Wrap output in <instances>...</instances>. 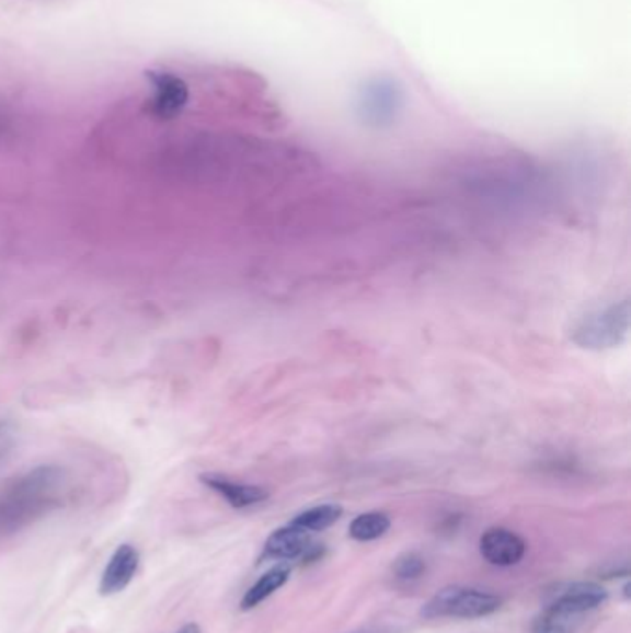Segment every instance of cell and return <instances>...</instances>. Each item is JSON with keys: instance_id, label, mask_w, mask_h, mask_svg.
Instances as JSON below:
<instances>
[{"instance_id": "1", "label": "cell", "mask_w": 631, "mask_h": 633, "mask_svg": "<svg viewBox=\"0 0 631 633\" xmlns=\"http://www.w3.org/2000/svg\"><path fill=\"white\" fill-rule=\"evenodd\" d=\"M69 491L64 467L39 465L0 484V541L23 532L54 509L61 508Z\"/></svg>"}, {"instance_id": "2", "label": "cell", "mask_w": 631, "mask_h": 633, "mask_svg": "<svg viewBox=\"0 0 631 633\" xmlns=\"http://www.w3.org/2000/svg\"><path fill=\"white\" fill-rule=\"evenodd\" d=\"M501 597L474 587H443L424 603L421 617L434 619H482L501 610Z\"/></svg>"}, {"instance_id": "3", "label": "cell", "mask_w": 631, "mask_h": 633, "mask_svg": "<svg viewBox=\"0 0 631 633\" xmlns=\"http://www.w3.org/2000/svg\"><path fill=\"white\" fill-rule=\"evenodd\" d=\"M630 329V302L622 300L608 310L585 316L572 332V341L582 348L604 350L613 348L624 339Z\"/></svg>"}, {"instance_id": "4", "label": "cell", "mask_w": 631, "mask_h": 633, "mask_svg": "<svg viewBox=\"0 0 631 633\" xmlns=\"http://www.w3.org/2000/svg\"><path fill=\"white\" fill-rule=\"evenodd\" d=\"M144 74L152 90V96L147 102L149 114L160 120L176 119L190 102L187 82L173 71L163 69H147Z\"/></svg>"}, {"instance_id": "5", "label": "cell", "mask_w": 631, "mask_h": 633, "mask_svg": "<svg viewBox=\"0 0 631 633\" xmlns=\"http://www.w3.org/2000/svg\"><path fill=\"white\" fill-rule=\"evenodd\" d=\"M402 108V90L389 78H375L362 88L359 114L369 125L388 126Z\"/></svg>"}, {"instance_id": "6", "label": "cell", "mask_w": 631, "mask_h": 633, "mask_svg": "<svg viewBox=\"0 0 631 633\" xmlns=\"http://www.w3.org/2000/svg\"><path fill=\"white\" fill-rule=\"evenodd\" d=\"M480 554L495 567H513L525 557V539L507 528H489L480 538Z\"/></svg>"}, {"instance_id": "7", "label": "cell", "mask_w": 631, "mask_h": 633, "mask_svg": "<svg viewBox=\"0 0 631 633\" xmlns=\"http://www.w3.org/2000/svg\"><path fill=\"white\" fill-rule=\"evenodd\" d=\"M608 597L606 587H601L596 582H574L552 592V598L548 603L572 615L585 617L604 606Z\"/></svg>"}, {"instance_id": "8", "label": "cell", "mask_w": 631, "mask_h": 633, "mask_svg": "<svg viewBox=\"0 0 631 633\" xmlns=\"http://www.w3.org/2000/svg\"><path fill=\"white\" fill-rule=\"evenodd\" d=\"M137 568H139V552L136 546L121 544L102 573L99 592L102 597H114L117 592L125 591L136 576Z\"/></svg>"}, {"instance_id": "9", "label": "cell", "mask_w": 631, "mask_h": 633, "mask_svg": "<svg viewBox=\"0 0 631 633\" xmlns=\"http://www.w3.org/2000/svg\"><path fill=\"white\" fill-rule=\"evenodd\" d=\"M311 544V533L306 532L298 526L289 525L282 526L278 530H274L265 541L263 546V554L260 562H267V560H300L308 546Z\"/></svg>"}, {"instance_id": "10", "label": "cell", "mask_w": 631, "mask_h": 633, "mask_svg": "<svg viewBox=\"0 0 631 633\" xmlns=\"http://www.w3.org/2000/svg\"><path fill=\"white\" fill-rule=\"evenodd\" d=\"M200 482L209 490L215 491L217 495L222 496L236 509L251 508L256 504L265 503L268 498L267 491L260 485L241 484V482L227 479L222 474H215V472L203 474Z\"/></svg>"}, {"instance_id": "11", "label": "cell", "mask_w": 631, "mask_h": 633, "mask_svg": "<svg viewBox=\"0 0 631 633\" xmlns=\"http://www.w3.org/2000/svg\"><path fill=\"white\" fill-rule=\"evenodd\" d=\"M291 578V567L282 563V565H276V567L271 568L267 573L263 574L262 578L256 579V584L244 592L243 598H241V611H251L257 608L260 603L265 602L271 595L282 589L286 586L287 579Z\"/></svg>"}, {"instance_id": "12", "label": "cell", "mask_w": 631, "mask_h": 633, "mask_svg": "<svg viewBox=\"0 0 631 633\" xmlns=\"http://www.w3.org/2000/svg\"><path fill=\"white\" fill-rule=\"evenodd\" d=\"M582 622L584 617L572 615L548 603L531 624V633H576Z\"/></svg>"}, {"instance_id": "13", "label": "cell", "mask_w": 631, "mask_h": 633, "mask_svg": "<svg viewBox=\"0 0 631 633\" xmlns=\"http://www.w3.org/2000/svg\"><path fill=\"white\" fill-rule=\"evenodd\" d=\"M391 528V519L389 515L381 514V511H369V514H362L352 520L348 526V536L354 541L359 543H369L376 539L383 538Z\"/></svg>"}, {"instance_id": "14", "label": "cell", "mask_w": 631, "mask_h": 633, "mask_svg": "<svg viewBox=\"0 0 631 633\" xmlns=\"http://www.w3.org/2000/svg\"><path fill=\"white\" fill-rule=\"evenodd\" d=\"M341 515H343V508L340 504H321V506H313V508L298 514L291 520V525L302 528L306 532H322V530L335 525L341 519Z\"/></svg>"}, {"instance_id": "15", "label": "cell", "mask_w": 631, "mask_h": 633, "mask_svg": "<svg viewBox=\"0 0 631 633\" xmlns=\"http://www.w3.org/2000/svg\"><path fill=\"white\" fill-rule=\"evenodd\" d=\"M426 573V562L417 552H405L393 563L394 578L400 582H415Z\"/></svg>"}, {"instance_id": "16", "label": "cell", "mask_w": 631, "mask_h": 633, "mask_svg": "<svg viewBox=\"0 0 631 633\" xmlns=\"http://www.w3.org/2000/svg\"><path fill=\"white\" fill-rule=\"evenodd\" d=\"M18 447V426L13 425L12 421L0 417V469H4L13 460Z\"/></svg>"}, {"instance_id": "17", "label": "cell", "mask_w": 631, "mask_h": 633, "mask_svg": "<svg viewBox=\"0 0 631 633\" xmlns=\"http://www.w3.org/2000/svg\"><path fill=\"white\" fill-rule=\"evenodd\" d=\"M324 552H326L324 544L311 543L310 546H308V550H306L305 554L300 556V560H302V565H311V563L321 562L322 556H324Z\"/></svg>"}, {"instance_id": "18", "label": "cell", "mask_w": 631, "mask_h": 633, "mask_svg": "<svg viewBox=\"0 0 631 633\" xmlns=\"http://www.w3.org/2000/svg\"><path fill=\"white\" fill-rule=\"evenodd\" d=\"M176 633H203L200 632V626L195 624V622H191V624H185L184 628H180L179 632Z\"/></svg>"}]
</instances>
